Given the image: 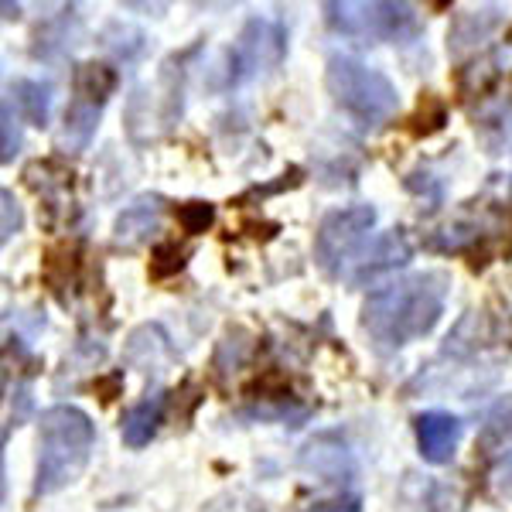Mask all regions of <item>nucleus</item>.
<instances>
[{
	"label": "nucleus",
	"mask_w": 512,
	"mask_h": 512,
	"mask_svg": "<svg viewBox=\"0 0 512 512\" xmlns=\"http://www.w3.org/2000/svg\"><path fill=\"white\" fill-rule=\"evenodd\" d=\"M359 495H345V499H332V502H315L308 512H359Z\"/></svg>",
	"instance_id": "nucleus-24"
},
{
	"label": "nucleus",
	"mask_w": 512,
	"mask_h": 512,
	"mask_svg": "<svg viewBox=\"0 0 512 512\" xmlns=\"http://www.w3.org/2000/svg\"><path fill=\"white\" fill-rule=\"evenodd\" d=\"M328 93L338 110H345L362 127H383L400 110V93L379 69H369L366 62L352 55H332L325 69Z\"/></svg>",
	"instance_id": "nucleus-3"
},
{
	"label": "nucleus",
	"mask_w": 512,
	"mask_h": 512,
	"mask_svg": "<svg viewBox=\"0 0 512 512\" xmlns=\"http://www.w3.org/2000/svg\"><path fill=\"white\" fill-rule=\"evenodd\" d=\"M24 181L38 192V198H45V209L52 212V219L65 209V192L72 188V175L65 168H59L55 161H35L24 171Z\"/></svg>",
	"instance_id": "nucleus-17"
},
{
	"label": "nucleus",
	"mask_w": 512,
	"mask_h": 512,
	"mask_svg": "<svg viewBox=\"0 0 512 512\" xmlns=\"http://www.w3.org/2000/svg\"><path fill=\"white\" fill-rule=\"evenodd\" d=\"M205 512H267V509H263V502H256L246 492H226L219 499H212Z\"/></svg>",
	"instance_id": "nucleus-22"
},
{
	"label": "nucleus",
	"mask_w": 512,
	"mask_h": 512,
	"mask_svg": "<svg viewBox=\"0 0 512 512\" xmlns=\"http://www.w3.org/2000/svg\"><path fill=\"white\" fill-rule=\"evenodd\" d=\"M373 226H376L373 205H345V209L328 212L315 233V263L328 277H338Z\"/></svg>",
	"instance_id": "nucleus-7"
},
{
	"label": "nucleus",
	"mask_w": 512,
	"mask_h": 512,
	"mask_svg": "<svg viewBox=\"0 0 512 512\" xmlns=\"http://www.w3.org/2000/svg\"><path fill=\"white\" fill-rule=\"evenodd\" d=\"M0 202H4V222H0V239L7 243L11 236L21 233L24 216H21V205H18V198H14L11 188H4V192H0Z\"/></svg>",
	"instance_id": "nucleus-23"
},
{
	"label": "nucleus",
	"mask_w": 512,
	"mask_h": 512,
	"mask_svg": "<svg viewBox=\"0 0 512 512\" xmlns=\"http://www.w3.org/2000/svg\"><path fill=\"white\" fill-rule=\"evenodd\" d=\"M301 468H308L311 475L325 478V482H335V485H345L355 475L352 454L335 434L315 437V441L301 451Z\"/></svg>",
	"instance_id": "nucleus-13"
},
{
	"label": "nucleus",
	"mask_w": 512,
	"mask_h": 512,
	"mask_svg": "<svg viewBox=\"0 0 512 512\" xmlns=\"http://www.w3.org/2000/svg\"><path fill=\"white\" fill-rule=\"evenodd\" d=\"M287 52V31L277 21L253 18L239 31L233 48L226 52V86H239L256 76H267L284 62Z\"/></svg>",
	"instance_id": "nucleus-6"
},
{
	"label": "nucleus",
	"mask_w": 512,
	"mask_h": 512,
	"mask_svg": "<svg viewBox=\"0 0 512 512\" xmlns=\"http://www.w3.org/2000/svg\"><path fill=\"white\" fill-rule=\"evenodd\" d=\"M161 219H164V198L161 195H140L117 216L113 239H117V246L134 250V246H140L144 239H151V233H158Z\"/></svg>",
	"instance_id": "nucleus-12"
},
{
	"label": "nucleus",
	"mask_w": 512,
	"mask_h": 512,
	"mask_svg": "<svg viewBox=\"0 0 512 512\" xmlns=\"http://www.w3.org/2000/svg\"><path fill=\"white\" fill-rule=\"evenodd\" d=\"M4 18H18V4H4Z\"/></svg>",
	"instance_id": "nucleus-25"
},
{
	"label": "nucleus",
	"mask_w": 512,
	"mask_h": 512,
	"mask_svg": "<svg viewBox=\"0 0 512 512\" xmlns=\"http://www.w3.org/2000/svg\"><path fill=\"white\" fill-rule=\"evenodd\" d=\"M502 21H506V14H502V7H495V4L472 7V11H458L451 21V31H448L451 55H461V52H468V48H475L478 41L489 38Z\"/></svg>",
	"instance_id": "nucleus-15"
},
{
	"label": "nucleus",
	"mask_w": 512,
	"mask_h": 512,
	"mask_svg": "<svg viewBox=\"0 0 512 512\" xmlns=\"http://www.w3.org/2000/svg\"><path fill=\"white\" fill-rule=\"evenodd\" d=\"M478 454L489 461L512 454V393L495 400L485 414L482 431H478Z\"/></svg>",
	"instance_id": "nucleus-16"
},
{
	"label": "nucleus",
	"mask_w": 512,
	"mask_h": 512,
	"mask_svg": "<svg viewBox=\"0 0 512 512\" xmlns=\"http://www.w3.org/2000/svg\"><path fill=\"white\" fill-rule=\"evenodd\" d=\"M171 59L161 69V76L154 79V86H140L130 96L127 106V123H130V137H140V127H147V137H161L181 117V72H175Z\"/></svg>",
	"instance_id": "nucleus-8"
},
{
	"label": "nucleus",
	"mask_w": 512,
	"mask_h": 512,
	"mask_svg": "<svg viewBox=\"0 0 512 512\" xmlns=\"http://www.w3.org/2000/svg\"><path fill=\"white\" fill-rule=\"evenodd\" d=\"M414 434H417V448L424 454V461H431V465H448L461 441V420L448 414V410H424V414L414 417Z\"/></svg>",
	"instance_id": "nucleus-9"
},
{
	"label": "nucleus",
	"mask_w": 512,
	"mask_h": 512,
	"mask_svg": "<svg viewBox=\"0 0 512 512\" xmlns=\"http://www.w3.org/2000/svg\"><path fill=\"white\" fill-rule=\"evenodd\" d=\"M178 219H181V229H185L188 236H198L212 226V219H216V205L212 202H188L178 209Z\"/></svg>",
	"instance_id": "nucleus-21"
},
{
	"label": "nucleus",
	"mask_w": 512,
	"mask_h": 512,
	"mask_svg": "<svg viewBox=\"0 0 512 512\" xmlns=\"http://www.w3.org/2000/svg\"><path fill=\"white\" fill-rule=\"evenodd\" d=\"M188 256H192V250L188 246L175 243V239H168V243H158L151 253V277L154 280H164V277H175L185 270Z\"/></svg>",
	"instance_id": "nucleus-19"
},
{
	"label": "nucleus",
	"mask_w": 512,
	"mask_h": 512,
	"mask_svg": "<svg viewBox=\"0 0 512 512\" xmlns=\"http://www.w3.org/2000/svg\"><path fill=\"white\" fill-rule=\"evenodd\" d=\"M0 123H4V140H0V161L11 164L14 154L21 151V123H18V117H14L11 96L4 99V110H0Z\"/></svg>",
	"instance_id": "nucleus-20"
},
{
	"label": "nucleus",
	"mask_w": 512,
	"mask_h": 512,
	"mask_svg": "<svg viewBox=\"0 0 512 512\" xmlns=\"http://www.w3.org/2000/svg\"><path fill=\"white\" fill-rule=\"evenodd\" d=\"M117 69H110L106 62H82L72 72V99L65 110V123L59 134V151L62 154H79L93 140L99 117H103L106 99L117 89Z\"/></svg>",
	"instance_id": "nucleus-5"
},
{
	"label": "nucleus",
	"mask_w": 512,
	"mask_h": 512,
	"mask_svg": "<svg viewBox=\"0 0 512 512\" xmlns=\"http://www.w3.org/2000/svg\"><path fill=\"white\" fill-rule=\"evenodd\" d=\"M11 103L28 117L35 127H45L52 113V86L35 79H14L11 82Z\"/></svg>",
	"instance_id": "nucleus-18"
},
{
	"label": "nucleus",
	"mask_w": 512,
	"mask_h": 512,
	"mask_svg": "<svg viewBox=\"0 0 512 512\" xmlns=\"http://www.w3.org/2000/svg\"><path fill=\"white\" fill-rule=\"evenodd\" d=\"M96 444V424L79 407H52L38 420L35 495H52L86 472Z\"/></svg>",
	"instance_id": "nucleus-2"
},
{
	"label": "nucleus",
	"mask_w": 512,
	"mask_h": 512,
	"mask_svg": "<svg viewBox=\"0 0 512 512\" xmlns=\"http://www.w3.org/2000/svg\"><path fill=\"white\" fill-rule=\"evenodd\" d=\"M451 277L444 270H417L386 287H376L362 301V332L379 355H393L431 335L444 315Z\"/></svg>",
	"instance_id": "nucleus-1"
},
{
	"label": "nucleus",
	"mask_w": 512,
	"mask_h": 512,
	"mask_svg": "<svg viewBox=\"0 0 512 512\" xmlns=\"http://www.w3.org/2000/svg\"><path fill=\"white\" fill-rule=\"evenodd\" d=\"M325 24L342 38L373 41V45H403L420 35V14L410 4H355V0H328L321 4Z\"/></svg>",
	"instance_id": "nucleus-4"
},
{
	"label": "nucleus",
	"mask_w": 512,
	"mask_h": 512,
	"mask_svg": "<svg viewBox=\"0 0 512 512\" xmlns=\"http://www.w3.org/2000/svg\"><path fill=\"white\" fill-rule=\"evenodd\" d=\"M410 256H414V246H410L407 233H403V229H390V233H383L366 253L359 256V263H355L349 280L355 287H362L366 280H376L379 274H390L396 267H407Z\"/></svg>",
	"instance_id": "nucleus-11"
},
{
	"label": "nucleus",
	"mask_w": 512,
	"mask_h": 512,
	"mask_svg": "<svg viewBox=\"0 0 512 512\" xmlns=\"http://www.w3.org/2000/svg\"><path fill=\"white\" fill-rule=\"evenodd\" d=\"M164 407H168V393L151 390L140 396L134 407L123 410V420H120L123 444H127V448H144V444H151L164 420Z\"/></svg>",
	"instance_id": "nucleus-14"
},
{
	"label": "nucleus",
	"mask_w": 512,
	"mask_h": 512,
	"mask_svg": "<svg viewBox=\"0 0 512 512\" xmlns=\"http://www.w3.org/2000/svg\"><path fill=\"white\" fill-rule=\"evenodd\" d=\"M403 512H465V492L441 478L407 475L400 485Z\"/></svg>",
	"instance_id": "nucleus-10"
}]
</instances>
